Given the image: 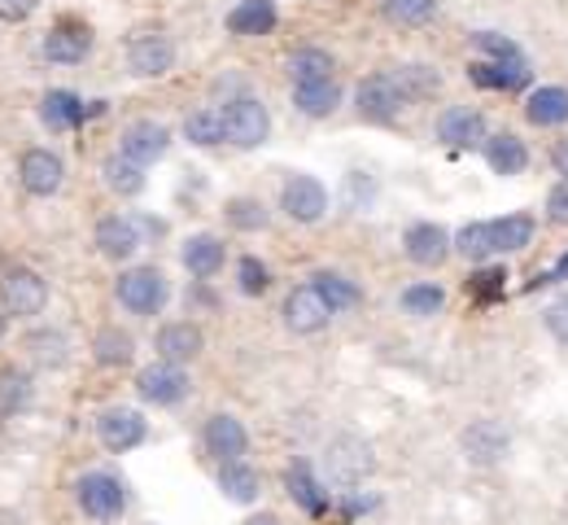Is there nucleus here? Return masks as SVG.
Returning <instances> with one entry per match:
<instances>
[{"instance_id":"obj_1","label":"nucleus","mask_w":568,"mask_h":525,"mask_svg":"<svg viewBox=\"0 0 568 525\" xmlns=\"http://www.w3.org/2000/svg\"><path fill=\"white\" fill-rule=\"evenodd\" d=\"M223 137H227V145H236V150H258V145L272 137V114H267V105H263L258 97H250V92L223 101Z\"/></svg>"},{"instance_id":"obj_2","label":"nucleus","mask_w":568,"mask_h":525,"mask_svg":"<svg viewBox=\"0 0 568 525\" xmlns=\"http://www.w3.org/2000/svg\"><path fill=\"white\" fill-rule=\"evenodd\" d=\"M74 499H79L83 517H92V522H119L123 508H128V486H123V477H114L105 468H92V473H83L74 482Z\"/></svg>"},{"instance_id":"obj_3","label":"nucleus","mask_w":568,"mask_h":525,"mask_svg":"<svg viewBox=\"0 0 568 525\" xmlns=\"http://www.w3.org/2000/svg\"><path fill=\"white\" fill-rule=\"evenodd\" d=\"M114 299H119L123 311H132V315H158L166 306V299H171V285H166L162 267L144 263V267H128L114 281Z\"/></svg>"},{"instance_id":"obj_4","label":"nucleus","mask_w":568,"mask_h":525,"mask_svg":"<svg viewBox=\"0 0 568 525\" xmlns=\"http://www.w3.org/2000/svg\"><path fill=\"white\" fill-rule=\"evenodd\" d=\"M49 306V281L31 267H9L0 276V311L9 320H31Z\"/></svg>"},{"instance_id":"obj_5","label":"nucleus","mask_w":568,"mask_h":525,"mask_svg":"<svg viewBox=\"0 0 568 525\" xmlns=\"http://www.w3.org/2000/svg\"><path fill=\"white\" fill-rule=\"evenodd\" d=\"M372 468H376V455L358 434H342L324 451V473H328L333 486H358Z\"/></svg>"},{"instance_id":"obj_6","label":"nucleus","mask_w":568,"mask_h":525,"mask_svg":"<svg viewBox=\"0 0 568 525\" xmlns=\"http://www.w3.org/2000/svg\"><path fill=\"white\" fill-rule=\"evenodd\" d=\"M189 390H193V381L184 373V364L153 360L149 368L136 373V394H141L144 403H153V407H175V403L189 398Z\"/></svg>"},{"instance_id":"obj_7","label":"nucleus","mask_w":568,"mask_h":525,"mask_svg":"<svg viewBox=\"0 0 568 525\" xmlns=\"http://www.w3.org/2000/svg\"><path fill=\"white\" fill-rule=\"evenodd\" d=\"M128 71L136 79H162L175 71V40L162 31H141L128 40Z\"/></svg>"},{"instance_id":"obj_8","label":"nucleus","mask_w":568,"mask_h":525,"mask_svg":"<svg viewBox=\"0 0 568 525\" xmlns=\"http://www.w3.org/2000/svg\"><path fill=\"white\" fill-rule=\"evenodd\" d=\"M281 211L293 224H320L328 215V189L315 175H288L281 189Z\"/></svg>"},{"instance_id":"obj_9","label":"nucleus","mask_w":568,"mask_h":525,"mask_svg":"<svg viewBox=\"0 0 568 525\" xmlns=\"http://www.w3.org/2000/svg\"><path fill=\"white\" fill-rule=\"evenodd\" d=\"M355 105H358V119H367V123H389V119L403 114L407 92L398 88V79L394 75H367L363 83H358Z\"/></svg>"},{"instance_id":"obj_10","label":"nucleus","mask_w":568,"mask_h":525,"mask_svg":"<svg viewBox=\"0 0 568 525\" xmlns=\"http://www.w3.org/2000/svg\"><path fill=\"white\" fill-rule=\"evenodd\" d=\"M18 184L31 193V198H53L62 184H67V162L53 150L36 145L18 158Z\"/></svg>"},{"instance_id":"obj_11","label":"nucleus","mask_w":568,"mask_h":525,"mask_svg":"<svg viewBox=\"0 0 568 525\" xmlns=\"http://www.w3.org/2000/svg\"><path fill=\"white\" fill-rule=\"evenodd\" d=\"M97 438L101 447L123 455V451H136L149 438V421H144L136 407H105L97 416Z\"/></svg>"},{"instance_id":"obj_12","label":"nucleus","mask_w":568,"mask_h":525,"mask_svg":"<svg viewBox=\"0 0 568 525\" xmlns=\"http://www.w3.org/2000/svg\"><path fill=\"white\" fill-rule=\"evenodd\" d=\"M92 241H97V254L101 259L128 263V259H136V250L144 245V224L132 220V215H105L97 224V232H92Z\"/></svg>"},{"instance_id":"obj_13","label":"nucleus","mask_w":568,"mask_h":525,"mask_svg":"<svg viewBox=\"0 0 568 525\" xmlns=\"http://www.w3.org/2000/svg\"><path fill=\"white\" fill-rule=\"evenodd\" d=\"M166 150H171V128L158 123V119H136V123H128L119 132V153L132 158V162H141V166L162 162Z\"/></svg>"},{"instance_id":"obj_14","label":"nucleus","mask_w":568,"mask_h":525,"mask_svg":"<svg viewBox=\"0 0 568 525\" xmlns=\"http://www.w3.org/2000/svg\"><path fill=\"white\" fill-rule=\"evenodd\" d=\"M437 141L450 150H477L486 145V114L473 105H450L437 119Z\"/></svg>"},{"instance_id":"obj_15","label":"nucleus","mask_w":568,"mask_h":525,"mask_svg":"<svg viewBox=\"0 0 568 525\" xmlns=\"http://www.w3.org/2000/svg\"><path fill=\"white\" fill-rule=\"evenodd\" d=\"M153 351H158V360H166V364H193V360L206 351V333H202L193 320H171V324L158 329Z\"/></svg>"},{"instance_id":"obj_16","label":"nucleus","mask_w":568,"mask_h":525,"mask_svg":"<svg viewBox=\"0 0 568 525\" xmlns=\"http://www.w3.org/2000/svg\"><path fill=\"white\" fill-rule=\"evenodd\" d=\"M40 53H44V62H53V67H79V62L92 53V31H88L83 22H58V27H49V36L40 40Z\"/></svg>"},{"instance_id":"obj_17","label":"nucleus","mask_w":568,"mask_h":525,"mask_svg":"<svg viewBox=\"0 0 568 525\" xmlns=\"http://www.w3.org/2000/svg\"><path fill=\"white\" fill-rule=\"evenodd\" d=\"M22 351H27V360H31L36 368L58 373V368L71 364V333H67V329H53V324L31 329V333L22 337Z\"/></svg>"},{"instance_id":"obj_18","label":"nucleus","mask_w":568,"mask_h":525,"mask_svg":"<svg viewBox=\"0 0 568 525\" xmlns=\"http://www.w3.org/2000/svg\"><path fill=\"white\" fill-rule=\"evenodd\" d=\"M180 263H184L189 276L211 281V276L223 272V263H227V245H223L214 232H193V236L184 241V250H180Z\"/></svg>"},{"instance_id":"obj_19","label":"nucleus","mask_w":568,"mask_h":525,"mask_svg":"<svg viewBox=\"0 0 568 525\" xmlns=\"http://www.w3.org/2000/svg\"><path fill=\"white\" fill-rule=\"evenodd\" d=\"M459 447H464V455H468L473 464H498V460L511 451V434H507L498 421H473V425L464 430Z\"/></svg>"},{"instance_id":"obj_20","label":"nucleus","mask_w":568,"mask_h":525,"mask_svg":"<svg viewBox=\"0 0 568 525\" xmlns=\"http://www.w3.org/2000/svg\"><path fill=\"white\" fill-rule=\"evenodd\" d=\"M328 302L315 294V285H297V290H288V299H284V324L293 329V333H320L324 324H328Z\"/></svg>"},{"instance_id":"obj_21","label":"nucleus","mask_w":568,"mask_h":525,"mask_svg":"<svg viewBox=\"0 0 568 525\" xmlns=\"http://www.w3.org/2000/svg\"><path fill=\"white\" fill-rule=\"evenodd\" d=\"M202 443H206V451H211L219 464H227V460H241V455L250 451V434H245V425H241L236 416L219 412V416H211V421H206Z\"/></svg>"},{"instance_id":"obj_22","label":"nucleus","mask_w":568,"mask_h":525,"mask_svg":"<svg viewBox=\"0 0 568 525\" xmlns=\"http://www.w3.org/2000/svg\"><path fill=\"white\" fill-rule=\"evenodd\" d=\"M403 245H407V259L412 263H420V267H437V263H446L450 259V232L442 224H412L407 228V236H403Z\"/></svg>"},{"instance_id":"obj_23","label":"nucleus","mask_w":568,"mask_h":525,"mask_svg":"<svg viewBox=\"0 0 568 525\" xmlns=\"http://www.w3.org/2000/svg\"><path fill=\"white\" fill-rule=\"evenodd\" d=\"M40 123L49 128V132H71L83 123V101H79V92L71 88H49L44 97H40Z\"/></svg>"},{"instance_id":"obj_24","label":"nucleus","mask_w":568,"mask_h":525,"mask_svg":"<svg viewBox=\"0 0 568 525\" xmlns=\"http://www.w3.org/2000/svg\"><path fill=\"white\" fill-rule=\"evenodd\" d=\"M92 360H97L101 368H128V364L136 360V337H132L128 329H119V324H105V329H97V337H92Z\"/></svg>"},{"instance_id":"obj_25","label":"nucleus","mask_w":568,"mask_h":525,"mask_svg":"<svg viewBox=\"0 0 568 525\" xmlns=\"http://www.w3.org/2000/svg\"><path fill=\"white\" fill-rule=\"evenodd\" d=\"M342 101V88L337 79H311V83H293V105L306 114V119H328Z\"/></svg>"},{"instance_id":"obj_26","label":"nucleus","mask_w":568,"mask_h":525,"mask_svg":"<svg viewBox=\"0 0 568 525\" xmlns=\"http://www.w3.org/2000/svg\"><path fill=\"white\" fill-rule=\"evenodd\" d=\"M525 119L538 123V128H560V123H568V88H556V83L534 88L529 101H525Z\"/></svg>"},{"instance_id":"obj_27","label":"nucleus","mask_w":568,"mask_h":525,"mask_svg":"<svg viewBox=\"0 0 568 525\" xmlns=\"http://www.w3.org/2000/svg\"><path fill=\"white\" fill-rule=\"evenodd\" d=\"M468 75H473V83H481L490 92H516V88H525L529 67H525V58H516V62H495L490 58V62H473Z\"/></svg>"},{"instance_id":"obj_28","label":"nucleus","mask_w":568,"mask_h":525,"mask_svg":"<svg viewBox=\"0 0 568 525\" xmlns=\"http://www.w3.org/2000/svg\"><path fill=\"white\" fill-rule=\"evenodd\" d=\"M219 491H223L232 504H254L258 491H263V477H258V468H250L245 460H227V464H219Z\"/></svg>"},{"instance_id":"obj_29","label":"nucleus","mask_w":568,"mask_h":525,"mask_svg":"<svg viewBox=\"0 0 568 525\" xmlns=\"http://www.w3.org/2000/svg\"><path fill=\"white\" fill-rule=\"evenodd\" d=\"M276 27V0H241L232 13H227V31L232 36H267Z\"/></svg>"},{"instance_id":"obj_30","label":"nucleus","mask_w":568,"mask_h":525,"mask_svg":"<svg viewBox=\"0 0 568 525\" xmlns=\"http://www.w3.org/2000/svg\"><path fill=\"white\" fill-rule=\"evenodd\" d=\"M486 162H490V171L495 175H520L525 166H529V150H525V141L520 137H511V132H498V137H486Z\"/></svg>"},{"instance_id":"obj_31","label":"nucleus","mask_w":568,"mask_h":525,"mask_svg":"<svg viewBox=\"0 0 568 525\" xmlns=\"http://www.w3.org/2000/svg\"><path fill=\"white\" fill-rule=\"evenodd\" d=\"M101 180H105V189L119 193V198L144 193V166L132 162V158H123V153H110V158L101 162Z\"/></svg>"},{"instance_id":"obj_32","label":"nucleus","mask_w":568,"mask_h":525,"mask_svg":"<svg viewBox=\"0 0 568 525\" xmlns=\"http://www.w3.org/2000/svg\"><path fill=\"white\" fill-rule=\"evenodd\" d=\"M31 398H36V381L27 368H18V364H0V412H22V407H31Z\"/></svg>"},{"instance_id":"obj_33","label":"nucleus","mask_w":568,"mask_h":525,"mask_svg":"<svg viewBox=\"0 0 568 525\" xmlns=\"http://www.w3.org/2000/svg\"><path fill=\"white\" fill-rule=\"evenodd\" d=\"M184 141H189V145H197V150H214V145H223V141H227V137H223V110H214V105L193 110V114L184 119Z\"/></svg>"},{"instance_id":"obj_34","label":"nucleus","mask_w":568,"mask_h":525,"mask_svg":"<svg viewBox=\"0 0 568 525\" xmlns=\"http://www.w3.org/2000/svg\"><path fill=\"white\" fill-rule=\"evenodd\" d=\"M284 486H288V495H293L311 517H320V513L328 508V495L320 491V482L311 477V468H306V464H293V468L284 473Z\"/></svg>"},{"instance_id":"obj_35","label":"nucleus","mask_w":568,"mask_h":525,"mask_svg":"<svg viewBox=\"0 0 568 525\" xmlns=\"http://www.w3.org/2000/svg\"><path fill=\"white\" fill-rule=\"evenodd\" d=\"M311 285H315L320 299L328 302V311H346V306H358V299H363L355 281H346L342 272H315Z\"/></svg>"},{"instance_id":"obj_36","label":"nucleus","mask_w":568,"mask_h":525,"mask_svg":"<svg viewBox=\"0 0 568 525\" xmlns=\"http://www.w3.org/2000/svg\"><path fill=\"white\" fill-rule=\"evenodd\" d=\"M333 71H337V62H333V53H328V49H297V53L288 58V79H293V83L333 79Z\"/></svg>"},{"instance_id":"obj_37","label":"nucleus","mask_w":568,"mask_h":525,"mask_svg":"<svg viewBox=\"0 0 568 525\" xmlns=\"http://www.w3.org/2000/svg\"><path fill=\"white\" fill-rule=\"evenodd\" d=\"M468 263H486L490 254H495V224H464L455 232V241H450Z\"/></svg>"},{"instance_id":"obj_38","label":"nucleus","mask_w":568,"mask_h":525,"mask_svg":"<svg viewBox=\"0 0 568 525\" xmlns=\"http://www.w3.org/2000/svg\"><path fill=\"white\" fill-rule=\"evenodd\" d=\"M223 215H227V224L236 228V232H263L267 220H272L258 198H232V202L223 206Z\"/></svg>"},{"instance_id":"obj_39","label":"nucleus","mask_w":568,"mask_h":525,"mask_svg":"<svg viewBox=\"0 0 568 525\" xmlns=\"http://www.w3.org/2000/svg\"><path fill=\"white\" fill-rule=\"evenodd\" d=\"M394 79H398V88L407 92V101H412V97H433V92L442 88L437 67H428V62H407Z\"/></svg>"},{"instance_id":"obj_40","label":"nucleus","mask_w":568,"mask_h":525,"mask_svg":"<svg viewBox=\"0 0 568 525\" xmlns=\"http://www.w3.org/2000/svg\"><path fill=\"white\" fill-rule=\"evenodd\" d=\"M534 236V220L529 215H507V220H495V254H507V250H525Z\"/></svg>"},{"instance_id":"obj_41","label":"nucleus","mask_w":568,"mask_h":525,"mask_svg":"<svg viewBox=\"0 0 568 525\" xmlns=\"http://www.w3.org/2000/svg\"><path fill=\"white\" fill-rule=\"evenodd\" d=\"M236 290H241V294H250V299L267 294V290H272V267H267L263 259L245 254V259L236 263Z\"/></svg>"},{"instance_id":"obj_42","label":"nucleus","mask_w":568,"mask_h":525,"mask_svg":"<svg viewBox=\"0 0 568 525\" xmlns=\"http://www.w3.org/2000/svg\"><path fill=\"white\" fill-rule=\"evenodd\" d=\"M385 18L398 22V27H420L437 13V0H381Z\"/></svg>"},{"instance_id":"obj_43","label":"nucleus","mask_w":568,"mask_h":525,"mask_svg":"<svg viewBox=\"0 0 568 525\" xmlns=\"http://www.w3.org/2000/svg\"><path fill=\"white\" fill-rule=\"evenodd\" d=\"M442 302H446V294L433 281H420V285L403 290V311L407 315H433V311H442Z\"/></svg>"},{"instance_id":"obj_44","label":"nucleus","mask_w":568,"mask_h":525,"mask_svg":"<svg viewBox=\"0 0 568 525\" xmlns=\"http://www.w3.org/2000/svg\"><path fill=\"white\" fill-rule=\"evenodd\" d=\"M473 44H477L481 53H490L495 62H516V58H520V49H516L507 36H498V31H477Z\"/></svg>"},{"instance_id":"obj_45","label":"nucleus","mask_w":568,"mask_h":525,"mask_svg":"<svg viewBox=\"0 0 568 525\" xmlns=\"http://www.w3.org/2000/svg\"><path fill=\"white\" fill-rule=\"evenodd\" d=\"M542 324H547V333H551L560 346H568V294H560V299L542 311Z\"/></svg>"},{"instance_id":"obj_46","label":"nucleus","mask_w":568,"mask_h":525,"mask_svg":"<svg viewBox=\"0 0 568 525\" xmlns=\"http://www.w3.org/2000/svg\"><path fill=\"white\" fill-rule=\"evenodd\" d=\"M503 281H507V272H503V267H481V272L473 276V294H477L481 302L498 299V294H503Z\"/></svg>"},{"instance_id":"obj_47","label":"nucleus","mask_w":568,"mask_h":525,"mask_svg":"<svg viewBox=\"0 0 568 525\" xmlns=\"http://www.w3.org/2000/svg\"><path fill=\"white\" fill-rule=\"evenodd\" d=\"M36 9H40V0H0V22L18 27V22H27Z\"/></svg>"},{"instance_id":"obj_48","label":"nucleus","mask_w":568,"mask_h":525,"mask_svg":"<svg viewBox=\"0 0 568 525\" xmlns=\"http://www.w3.org/2000/svg\"><path fill=\"white\" fill-rule=\"evenodd\" d=\"M547 220H551V224H568V180H560V184L547 193Z\"/></svg>"},{"instance_id":"obj_49","label":"nucleus","mask_w":568,"mask_h":525,"mask_svg":"<svg viewBox=\"0 0 568 525\" xmlns=\"http://www.w3.org/2000/svg\"><path fill=\"white\" fill-rule=\"evenodd\" d=\"M551 162H556V171H560V175L568 180V141H560V145L551 150Z\"/></svg>"},{"instance_id":"obj_50","label":"nucleus","mask_w":568,"mask_h":525,"mask_svg":"<svg viewBox=\"0 0 568 525\" xmlns=\"http://www.w3.org/2000/svg\"><path fill=\"white\" fill-rule=\"evenodd\" d=\"M245 525H281V522H276L272 513H258V517H250V522H245Z\"/></svg>"},{"instance_id":"obj_51","label":"nucleus","mask_w":568,"mask_h":525,"mask_svg":"<svg viewBox=\"0 0 568 525\" xmlns=\"http://www.w3.org/2000/svg\"><path fill=\"white\" fill-rule=\"evenodd\" d=\"M4 333H9V315L0 311V342H4Z\"/></svg>"}]
</instances>
